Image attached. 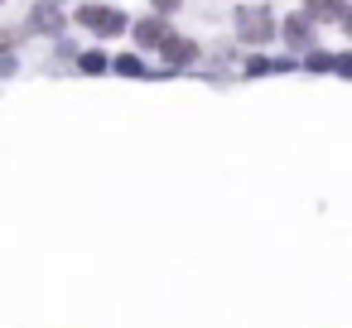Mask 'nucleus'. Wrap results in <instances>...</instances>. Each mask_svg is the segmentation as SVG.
<instances>
[{
    "label": "nucleus",
    "instance_id": "nucleus-1",
    "mask_svg": "<svg viewBox=\"0 0 352 328\" xmlns=\"http://www.w3.org/2000/svg\"><path fill=\"white\" fill-rule=\"evenodd\" d=\"M236 30H241V39L265 44V39H270V30H275V20H270V10H265V6H241V10H236Z\"/></svg>",
    "mask_w": 352,
    "mask_h": 328
},
{
    "label": "nucleus",
    "instance_id": "nucleus-2",
    "mask_svg": "<svg viewBox=\"0 0 352 328\" xmlns=\"http://www.w3.org/2000/svg\"><path fill=\"white\" fill-rule=\"evenodd\" d=\"M78 20H82L87 30H97V34H121V30H126V15H121V10H107V6H82Z\"/></svg>",
    "mask_w": 352,
    "mask_h": 328
},
{
    "label": "nucleus",
    "instance_id": "nucleus-3",
    "mask_svg": "<svg viewBox=\"0 0 352 328\" xmlns=\"http://www.w3.org/2000/svg\"><path fill=\"white\" fill-rule=\"evenodd\" d=\"M135 39H140V49H164L169 25H164V20H140V25H135Z\"/></svg>",
    "mask_w": 352,
    "mask_h": 328
},
{
    "label": "nucleus",
    "instance_id": "nucleus-4",
    "mask_svg": "<svg viewBox=\"0 0 352 328\" xmlns=\"http://www.w3.org/2000/svg\"><path fill=\"white\" fill-rule=\"evenodd\" d=\"M342 0H304V20H342Z\"/></svg>",
    "mask_w": 352,
    "mask_h": 328
},
{
    "label": "nucleus",
    "instance_id": "nucleus-5",
    "mask_svg": "<svg viewBox=\"0 0 352 328\" xmlns=\"http://www.w3.org/2000/svg\"><path fill=\"white\" fill-rule=\"evenodd\" d=\"M160 54H164V58H169V63H188V58H193V54H198V44H193V39H174V34H169V39H164V49H160Z\"/></svg>",
    "mask_w": 352,
    "mask_h": 328
},
{
    "label": "nucleus",
    "instance_id": "nucleus-6",
    "mask_svg": "<svg viewBox=\"0 0 352 328\" xmlns=\"http://www.w3.org/2000/svg\"><path fill=\"white\" fill-rule=\"evenodd\" d=\"M285 34H289L294 44H304V34H309V20H304V15H294V20L285 25Z\"/></svg>",
    "mask_w": 352,
    "mask_h": 328
},
{
    "label": "nucleus",
    "instance_id": "nucleus-7",
    "mask_svg": "<svg viewBox=\"0 0 352 328\" xmlns=\"http://www.w3.org/2000/svg\"><path fill=\"white\" fill-rule=\"evenodd\" d=\"M82 68H87V73H102L107 58H102V54H82Z\"/></svg>",
    "mask_w": 352,
    "mask_h": 328
},
{
    "label": "nucleus",
    "instance_id": "nucleus-8",
    "mask_svg": "<svg viewBox=\"0 0 352 328\" xmlns=\"http://www.w3.org/2000/svg\"><path fill=\"white\" fill-rule=\"evenodd\" d=\"M116 73H131V78H135V73H140V63H135V58H116Z\"/></svg>",
    "mask_w": 352,
    "mask_h": 328
},
{
    "label": "nucleus",
    "instance_id": "nucleus-9",
    "mask_svg": "<svg viewBox=\"0 0 352 328\" xmlns=\"http://www.w3.org/2000/svg\"><path fill=\"white\" fill-rule=\"evenodd\" d=\"M179 6H184V0H155V10H160V15H169V10H179Z\"/></svg>",
    "mask_w": 352,
    "mask_h": 328
}]
</instances>
